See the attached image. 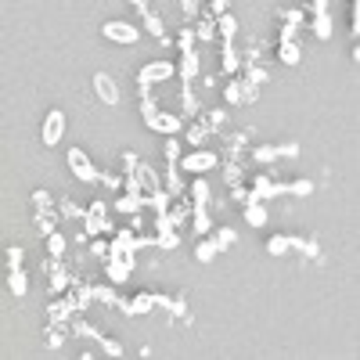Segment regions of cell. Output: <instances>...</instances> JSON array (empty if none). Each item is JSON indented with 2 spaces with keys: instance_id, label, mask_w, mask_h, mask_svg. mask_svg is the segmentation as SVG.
Masks as SVG:
<instances>
[{
  "instance_id": "e0dca14e",
  "label": "cell",
  "mask_w": 360,
  "mask_h": 360,
  "mask_svg": "<svg viewBox=\"0 0 360 360\" xmlns=\"http://www.w3.org/2000/svg\"><path fill=\"white\" fill-rule=\"evenodd\" d=\"M94 94H98L105 105H119V87L108 72H94Z\"/></svg>"
},
{
  "instance_id": "8992f818",
  "label": "cell",
  "mask_w": 360,
  "mask_h": 360,
  "mask_svg": "<svg viewBox=\"0 0 360 360\" xmlns=\"http://www.w3.org/2000/svg\"><path fill=\"white\" fill-rule=\"evenodd\" d=\"M140 116H145V127H148L151 134L177 137V134H180V127H184V123H180L177 116H166V112H159V108H155L151 94H148V98H140Z\"/></svg>"
},
{
  "instance_id": "9c48e42d",
  "label": "cell",
  "mask_w": 360,
  "mask_h": 360,
  "mask_svg": "<svg viewBox=\"0 0 360 360\" xmlns=\"http://www.w3.org/2000/svg\"><path fill=\"white\" fill-rule=\"evenodd\" d=\"M169 76H173V65H169V61H148V65L137 72V98H148L151 83L155 80H169Z\"/></svg>"
},
{
  "instance_id": "6da1fadb",
  "label": "cell",
  "mask_w": 360,
  "mask_h": 360,
  "mask_svg": "<svg viewBox=\"0 0 360 360\" xmlns=\"http://www.w3.org/2000/svg\"><path fill=\"white\" fill-rule=\"evenodd\" d=\"M145 245H159V238H134L130 231H119L112 242H108V281L112 285H123V281L130 277L134 271V256H137V248H145Z\"/></svg>"
},
{
  "instance_id": "277c9868",
  "label": "cell",
  "mask_w": 360,
  "mask_h": 360,
  "mask_svg": "<svg viewBox=\"0 0 360 360\" xmlns=\"http://www.w3.org/2000/svg\"><path fill=\"white\" fill-rule=\"evenodd\" d=\"M263 83H267V69H263V65H248L242 80H234L224 90V98H227V105H253L260 98V87Z\"/></svg>"
},
{
  "instance_id": "3957f363",
  "label": "cell",
  "mask_w": 360,
  "mask_h": 360,
  "mask_svg": "<svg viewBox=\"0 0 360 360\" xmlns=\"http://www.w3.org/2000/svg\"><path fill=\"white\" fill-rule=\"evenodd\" d=\"M314 191V180H288V184H277V180H267V177H256L253 191H245V206L248 202H271V198H281V195H310Z\"/></svg>"
},
{
  "instance_id": "5b68a950",
  "label": "cell",
  "mask_w": 360,
  "mask_h": 360,
  "mask_svg": "<svg viewBox=\"0 0 360 360\" xmlns=\"http://www.w3.org/2000/svg\"><path fill=\"white\" fill-rule=\"evenodd\" d=\"M98 303L94 299V288H80L76 295H65V299L51 303V310H47V321H51V328H65V321H72V314H80L83 306Z\"/></svg>"
},
{
  "instance_id": "7c38bea8",
  "label": "cell",
  "mask_w": 360,
  "mask_h": 360,
  "mask_svg": "<svg viewBox=\"0 0 360 360\" xmlns=\"http://www.w3.org/2000/svg\"><path fill=\"white\" fill-rule=\"evenodd\" d=\"M224 123H227V112H224V108H216V112H206L198 127L187 130V140H191V145H202V140H206L209 134H216V130L224 127Z\"/></svg>"
},
{
  "instance_id": "ac0fdd59",
  "label": "cell",
  "mask_w": 360,
  "mask_h": 360,
  "mask_svg": "<svg viewBox=\"0 0 360 360\" xmlns=\"http://www.w3.org/2000/svg\"><path fill=\"white\" fill-rule=\"evenodd\" d=\"M87 238H94V234H105V231H112V224L105 220V202H94V206L87 209Z\"/></svg>"
},
{
  "instance_id": "ba28073f",
  "label": "cell",
  "mask_w": 360,
  "mask_h": 360,
  "mask_svg": "<svg viewBox=\"0 0 360 360\" xmlns=\"http://www.w3.org/2000/svg\"><path fill=\"white\" fill-rule=\"evenodd\" d=\"M234 242H238V234H234L231 227H220V231H216L209 242H202V245L195 248V256H198L202 263H209V260H216V256H220L224 248H231Z\"/></svg>"
},
{
  "instance_id": "60d3db41",
  "label": "cell",
  "mask_w": 360,
  "mask_h": 360,
  "mask_svg": "<svg viewBox=\"0 0 360 360\" xmlns=\"http://www.w3.org/2000/svg\"><path fill=\"white\" fill-rule=\"evenodd\" d=\"M90 248H94V256H108V245H101V242H94Z\"/></svg>"
},
{
  "instance_id": "4dcf8cb0",
  "label": "cell",
  "mask_w": 360,
  "mask_h": 360,
  "mask_svg": "<svg viewBox=\"0 0 360 360\" xmlns=\"http://www.w3.org/2000/svg\"><path fill=\"white\" fill-rule=\"evenodd\" d=\"M277 58L285 61V65H299V43H281L277 47Z\"/></svg>"
},
{
  "instance_id": "cb8c5ba5",
  "label": "cell",
  "mask_w": 360,
  "mask_h": 360,
  "mask_svg": "<svg viewBox=\"0 0 360 360\" xmlns=\"http://www.w3.org/2000/svg\"><path fill=\"white\" fill-rule=\"evenodd\" d=\"M151 306H155V292H140L137 299L127 303V317H140V314H148Z\"/></svg>"
},
{
  "instance_id": "83f0119b",
  "label": "cell",
  "mask_w": 360,
  "mask_h": 360,
  "mask_svg": "<svg viewBox=\"0 0 360 360\" xmlns=\"http://www.w3.org/2000/svg\"><path fill=\"white\" fill-rule=\"evenodd\" d=\"M47 253H51V260H61L65 256V234H47Z\"/></svg>"
},
{
  "instance_id": "d6986e66",
  "label": "cell",
  "mask_w": 360,
  "mask_h": 360,
  "mask_svg": "<svg viewBox=\"0 0 360 360\" xmlns=\"http://www.w3.org/2000/svg\"><path fill=\"white\" fill-rule=\"evenodd\" d=\"M216 162V151H195V155H187V159L180 162V169H187V173H206V169H213Z\"/></svg>"
},
{
  "instance_id": "ab89813d",
  "label": "cell",
  "mask_w": 360,
  "mask_h": 360,
  "mask_svg": "<svg viewBox=\"0 0 360 360\" xmlns=\"http://www.w3.org/2000/svg\"><path fill=\"white\" fill-rule=\"evenodd\" d=\"M101 184H105V187H119V184H127V180H119V177H112V173H101Z\"/></svg>"
},
{
  "instance_id": "836d02e7",
  "label": "cell",
  "mask_w": 360,
  "mask_h": 360,
  "mask_svg": "<svg viewBox=\"0 0 360 360\" xmlns=\"http://www.w3.org/2000/svg\"><path fill=\"white\" fill-rule=\"evenodd\" d=\"M33 206H36V213H54L51 209V195H47L43 187H36V191H33Z\"/></svg>"
},
{
  "instance_id": "7a4b0ae2",
  "label": "cell",
  "mask_w": 360,
  "mask_h": 360,
  "mask_svg": "<svg viewBox=\"0 0 360 360\" xmlns=\"http://www.w3.org/2000/svg\"><path fill=\"white\" fill-rule=\"evenodd\" d=\"M198 76V54H195V33L180 29V101H184V116H195V94L191 83Z\"/></svg>"
},
{
  "instance_id": "f546056e",
  "label": "cell",
  "mask_w": 360,
  "mask_h": 360,
  "mask_svg": "<svg viewBox=\"0 0 360 360\" xmlns=\"http://www.w3.org/2000/svg\"><path fill=\"white\" fill-rule=\"evenodd\" d=\"M195 40H216V19H213V14H206V19H202L198 22V33H195Z\"/></svg>"
},
{
  "instance_id": "d6a6232c",
  "label": "cell",
  "mask_w": 360,
  "mask_h": 360,
  "mask_svg": "<svg viewBox=\"0 0 360 360\" xmlns=\"http://www.w3.org/2000/svg\"><path fill=\"white\" fill-rule=\"evenodd\" d=\"M267 253L271 256H285L288 253V234H274V238H267Z\"/></svg>"
},
{
  "instance_id": "30bf717a",
  "label": "cell",
  "mask_w": 360,
  "mask_h": 360,
  "mask_svg": "<svg viewBox=\"0 0 360 360\" xmlns=\"http://www.w3.org/2000/svg\"><path fill=\"white\" fill-rule=\"evenodd\" d=\"M191 195H195V206H191L195 234H206V231H209V184H206V180H195Z\"/></svg>"
},
{
  "instance_id": "8d00e7d4",
  "label": "cell",
  "mask_w": 360,
  "mask_h": 360,
  "mask_svg": "<svg viewBox=\"0 0 360 360\" xmlns=\"http://www.w3.org/2000/svg\"><path fill=\"white\" fill-rule=\"evenodd\" d=\"M198 0H184V4H180V11H184V19H195V14H198Z\"/></svg>"
},
{
  "instance_id": "4316f807",
  "label": "cell",
  "mask_w": 360,
  "mask_h": 360,
  "mask_svg": "<svg viewBox=\"0 0 360 360\" xmlns=\"http://www.w3.org/2000/svg\"><path fill=\"white\" fill-rule=\"evenodd\" d=\"M8 288H11V295H25V292H29L25 271H11V274H8Z\"/></svg>"
},
{
  "instance_id": "f1b7e54d",
  "label": "cell",
  "mask_w": 360,
  "mask_h": 360,
  "mask_svg": "<svg viewBox=\"0 0 360 360\" xmlns=\"http://www.w3.org/2000/svg\"><path fill=\"white\" fill-rule=\"evenodd\" d=\"M58 213H61V216H65V220H83V216H87V209H80V206H76V202H72V198H61V206H58Z\"/></svg>"
},
{
  "instance_id": "484cf974",
  "label": "cell",
  "mask_w": 360,
  "mask_h": 360,
  "mask_svg": "<svg viewBox=\"0 0 360 360\" xmlns=\"http://www.w3.org/2000/svg\"><path fill=\"white\" fill-rule=\"evenodd\" d=\"M245 220H248V227H263V224H267V209H263L260 202H248V206H245Z\"/></svg>"
},
{
  "instance_id": "9a60e30c",
  "label": "cell",
  "mask_w": 360,
  "mask_h": 360,
  "mask_svg": "<svg viewBox=\"0 0 360 360\" xmlns=\"http://www.w3.org/2000/svg\"><path fill=\"white\" fill-rule=\"evenodd\" d=\"M61 134H65V112H47V119H43V145L47 148H54L58 140H61Z\"/></svg>"
},
{
  "instance_id": "5bb4252c",
  "label": "cell",
  "mask_w": 360,
  "mask_h": 360,
  "mask_svg": "<svg viewBox=\"0 0 360 360\" xmlns=\"http://www.w3.org/2000/svg\"><path fill=\"white\" fill-rule=\"evenodd\" d=\"M256 162H277V159H299V145H260L253 148Z\"/></svg>"
},
{
  "instance_id": "d4e9b609",
  "label": "cell",
  "mask_w": 360,
  "mask_h": 360,
  "mask_svg": "<svg viewBox=\"0 0 360 360\" xmlns=\"http://www.w3.org/2000/svg\"><path fill=\"white\" fill-rule=\"evenodd\" d=\"M145 206H151V195H123L116 202V209H123V213H137V209H145Z\"/></svg>"
},
{
  "instance_id": "7402d4cb",
  "label": "cell",
  "mask_w": 360,
  "mask_h": 360,
  "mask_svg": "<svg viewBox=\"0 0 360 360\" xmlns=\"http://www.w3.org/2000/svg\"><path fill=\"white\" fill-rule=\"evenodd\" d=\"M299 25H303V11L295 8L285 14V29H281V43H295V33H299Z\"/></svg>"
},
{
  "instance_id": "8fae6325",
  "label": "cell",
  "mask_w": 360,
  "mask_h": 360,
  "mask_svg": "<svg viewBox=\"0 0 360 360\" xmlns=\"http://www.w3.org/2000/svg\"><path fill=\"white\" fill-rule=\"evenodd\" d=\"M65 162H69V169H72L76 180H83V184H94V180H98V184H101V173H98V169H94V162L87 159V151L69 148V151H65Z\"/></svg>"
},
{
  "instance_id": "2e32d148",
  "label": "cell",
  "mask_w": 360,
  "mask_h": 360,
  "mask_svg": "<svg viewBox=\"0 0 360 360\" xmlns=\"http://www.w3.org/2000/svg\"><path fill=\"white\" fill-rule=\"evenodd\" d=\"M101 33H105L108 40H116V43H137V40H140L137 25H130V22H105Z\"/></svg>"
},
{
  "instance_id": "44dd1931",
  "label": "cell",
  "mask_w": 360,
  "mask_h": 360,
  "mask_svg": "<svg viewBox=\"0 0 360 360\" xmlns=\"http://www.w3.org/2000/svg\"><path fill=\"white\" fill-rule=\"evenodd\" d=\"M310 8H314V33H317V40H328V36H332V14H328V4L317 0V4H310Z\"/></svg>"
},
{
  "instance_id": "603a6c76",
  "label": "cell",
  "mask_w": 360,
  "mask_h": 360,
  "mask_svg": "<svg viewBox=\"0 0 360 360\" xmlns=\"http://www.w3.org/2000/svg\"><path fill=\"white\" fill-rule=\"evenodd\" d=\"M43 271H51V292H61L69 285V274H65V267H61V260H47Z\"/></svg>"
},
{
  "instance_id": "1f68e13d",
  "label": "cell",
  "mask_w": 360,
  "mask_h": 360,
  "mask_svg": "<svg viewBox=\"0 0 360 360\" xmlns=\"http://www.w3.org/2000/svg\"><path fill=\"white\" fill-rule=\"evenodd\" d=\"M238 54H234V40H224V72H238Z\"/></svg>"
},
{
  "instance_id": "ffe728a7",
  "label": "cell",
  "mask_w": 360,
  "mask_h": 360,
  "mask_svg": "<svg viewBox=\"0 0 360 360\" xmlns=\"http://www.w3.org/2000/svg\"><path fill=\"white\" fill-rule=\"evenodd\" d=\"M134 8H137L140 19H145V29H148V33H151L155 40H166V36H162V19H159V14H155V11L145 4V0H134Z\"/></svg>"
},
{
  "instance_id": "52a82bcc",
  "label": "cell",
  "mask_w": 360,
  "mask_h": 360,
  "mask_svg": "<svg viewBox=\"0 0 360 360\" xmlns=\"http://www.w3.org/2000/svg\"><path fill=\"white\" fill-rule=\"evenodd\" d=\"M162 151H166V195L169 198H180L184 195V180H180V169H177V159H180L177 137H169Z\"/></svg>"
},
{
  "instance_id": "74e56055",
  "label": "cell",
  "mask_w": 360,
  "mask_h": 360,
  "mask_svg": "<svg viewBox=\"0 0 360 360\" xmlns=\"http://www.w3.org/2000/svg\"><path fill=\"white\" fill-rule=\"evenodd\" d=\"M227 8H231L227 0H213V4H209V11L216 14V19H224V14H227Z\"/></svg>"
},
{
  "instance_id": "e575fe53",
  "label": "cell",
  "mask_w": 360,
  "mask_h": 360,
  "mask_svg": "<svg viewBox=\"0 0 360 360\" xmlns=\"http://www.w3.org/2000/svg\"><path fill=\"white\" fill-rule=\"evenodd\" d=\"M11 271H22V248H19V245L8 248V274H11Z\"/></svg>"
},
{
  "instance_id": "4fadbf2b",
  "label": "cell",
  "mask_w": 360,
  "mask_h": 360,
  "mask_svg": "<svg viewBox=\"0 0 360 360\" xmlns=\"http://www.w3.org/2000/svg\"><path fill=\"white\" fill-rule=\"evenodd\" d=\"M72 332H76V335H83V339H94L108 357H123V346H119V342H116V339H108V335H101L98 328L87 324V321H72Z\"/></svg>"
},
{
  "instance_id": "f35d334b",
  "label": "cell",
  "mask_w": 360,
  "mask_h": 360,
  "mask_svg": "<svg viewBox=\"0 0 360 360\" xmlns=\"http://www.w3.org/2000/svg\"><path fill=\"white\" fill-rule=\"evenodd\" d=\"M350 29H353V36H360V4H353V19H350Z\"/></svg>"
},
{
  "instance_id": "d590c367",
  "label": "cell",
  "mask_w": 360,
  "mask_h": 360,
  "mask_svg": "<svg viewBox=\"0 0 360 360\" xmlns=\"http://www.w3.org/2000/svg\"><path fill=\"white\" fill-rule=\"evenodd\" d=\"M187 220V206H184V202H180V206L173 209V213H169V224H173V227H180Z\"/></svg>"
}]
</instances>
